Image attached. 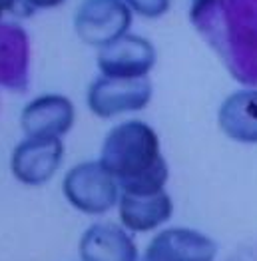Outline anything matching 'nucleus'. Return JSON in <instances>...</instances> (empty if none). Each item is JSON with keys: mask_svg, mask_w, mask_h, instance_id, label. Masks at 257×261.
Returning <instances> with one entry per match:
<instances>
[{"mask_svg": "<svg viewBox=\"0 0 257 261\" xmlns=\"http://www.w3.org/2000/svg\"><path fill=\"white\" fill-rule=\"evenodd\" d=\"M82 261H138V247L128 233L114 223H94L80 240Z\"/></svg>", "mask_w": 257, "mask_h": 261, "instance_id": "nucleus-11", "label": "nucleus"}, {"mask_svg": "<svg viewBox=\"0 0 257 261\" xmlns=\"http://www.w3.org/2000/svg\"><path fill=\"white\" fill-rule=\"evenodd\" d=\"M96 62L102 76L108 78H148V72L156 64V48L148 38L128 32L116 42L100 48Z\"/></svg>", "mask_w": 257, "mask_h": 261, "instance_id": "nucleus-7", "label": "nucleus"}, {"mask_svg": "<svg viewBox=\"0 0 257 261\" xmlns=\"http://www.w3.org/2000/svg\"><path fill=\"white\" fill-rule=\"evenodd\" d=\"M118 207H120V219L124 227L136 233L151 231L160 227L171 218V212H173L171 197L166 192H158L151 196L122 194Z\"/></svg>", "mask_w": 257, "mask_h": 261, "instance_id": "nucleus-13", "label": "nucleus"}, {"mask_svg": "<svg viewBox=\"0 0 257 261\" xmlns=\"http://www.w3.org/2000/svg\"><path fill=\"white\" fill-rule=\"evenodd\" d=\"M10 10H12V0H0V16Z\"/></svg>", "mask_w": 257, "mask_h": 261, "instance_id": "nucleus-16", "label": "nucleus"}, {"mask_svg": "<svg viewBox=\"0 0 257 261\" xmlns=\"http://www.w3.org/2000/svg\"><path fill=\"white\" fill-rule=\"evenodd\" d=\"M62 2H64V0H12V10H10V14L26 18V16H32V14L38 12V10L56 8V6H60Z\"/></svg>", "mask_w": 257, "mask_h": 261, "instance_id": "nucleus-15", "label": "nucleus"}, {"mask_svg": "<svg viewBox=\"0 0 257 261\" xmlns=\"http://www.w3.org/2000/svg\"><path fill=\"white\" fill-rule=\"evenodd\" d=\"M217 243L208 236L188 229L170 227L150 241L142 261H214Z\"/></svg>", "mask_w": 257, "mask_h": 261, "instance_id": "nucleus-9", "label": "nucleus"}, {"mask_svg": "<svg viewBox=\"0 0 257 261\" xmlns=\"http://www.w3.org/2000/svg\"><path fill=\"white\" fill-rule=\"evenodd\" d=\"M221 132L241 144H257V88H245L227 96L219 108Z\"/></svg>", "mask_w": 257, "mask_h": 261, "instance_id": "nucleus-12", "label": "nucleus"}, {"mask_svg": "<svg viewBox=\"0 0 257 261\" xmlns=\"http://www.w3.org/2000/svg\"><path fill=\"white\" fill-rule=\"evenodd\" d=\"M151 82L148 78H108L100 76L88 88V108L98 118H114L126 112L144 110L151 100Z\"/></svg>", "mask_w": 257, "mask_h": 261, "instance_id": "nucleus-5", "label": "nucleus"}, {"mask_svg": "<svg viewBox=\"0 0 257 261\" xmlns=\"http://www.w3.org/2000/svg\"><path fill=\"white\" fill-rule=\"evenodd\" d=\"M30 82V38L14 22H0V88L26 92Z\"/></svg>", "mask_w": 257, "mask_h": 261, "instance_id": "nucleus-10", "label": "nucleus"}, {"mask_svg": "<svg viewBox=\"0 0 257 261\" xmlns=\"http://www.w3.org/2000/svg\"><path fill=\"white\" fill-rule=\"evenodd\" d=\"M190 20L237 82L257 88V0H192Z\"/></svg>", "mask_w": 257, "mask_h": 261, "instance_id": "nucleus-1", "label": "nucleus"}, {"mask_svg": "<svg viewBox=\"0 0 257 261\" xmlns=\"http://www.w3.org/2000/svg\"><path fill=\"white\" fill-rule=\"evenodd\" d=\"M64 158L60 138H26L10 158L12 175L24 186H42L58 172Z\"/></svg>", "mask_w": 257, "mask_h": 261, "instance_id": "nucleus-6", "label": "nucleus"}, {"mask_svg": "<svg viewBox=\"0 0 257 261\" xmlns=\"http://www.w3.org/2000/svg\"><path fill=\"white\" fill-rule=\"evenodd\" d=\"M132 14L124 0H82L74 14V30L84 44L104 48L128 34Z\"/></svg>", "mask_w": 257, "mask_h": 261, "instance_id": "nucleus-4", "label": "nucleus"}, {"mask_svg": "<svg viewBox=\"0 0 257 261\" xmlns=\"http://www.w3.org/2000/svg\"><path fill=\"white\" fill-rule=\"evenodd\" d=\"M74 104L60 94H44L22 110L20 126L28 138H62L74 126Z\"/></svg>", "mask_w": 257, "mask_h": 261, "instance_id": "nucleus-8", "label": "nucleus"}, {"mask_svg": "<svg viewBox=\"0 0 257 261\" xmlns=\"http://www.w3.org/2000/svg\"><path fill=\"white\" fill-rule=\"evenodd\" d=\"M98 162L114 175L122 194L132 196L164 192L170 175L158 134L140 120L122 122L108 132Z\"/></svg>", "mask_w": 257, "mask_h": 261, "instance_id": "nucleus-2", "label": "nucleus"}, {"mask_svg": "<svg viewBox=\"0 0 257 261\" xmlns=\"http://www.w3.org/2000/svg\"><path fill=\"white\" fill-rule=\"evenodd\" d=\"M62 194L78 212L102 216L120 201V186L100 162H84L66 174Z\"/></svg>", "mask_w": 257, "mask_h": 261, "instance_id": "nucleus-3", "label": "nucleus"}, {"mask_svg": "<svg viewBox=\"0 0 257 261\" xmlns=\"http://www.w3.org/2000/svg\"><path fill=\"white\" fill-rule=\"evenodd\" d=\"M132 12L146 16V18H158L168 12L170 0H124Z\"/></svg>", "mask_w": 257, "mask_h": 261, "instance_id": "nucleus-14", "label": "nucleus"}]
</instances>
